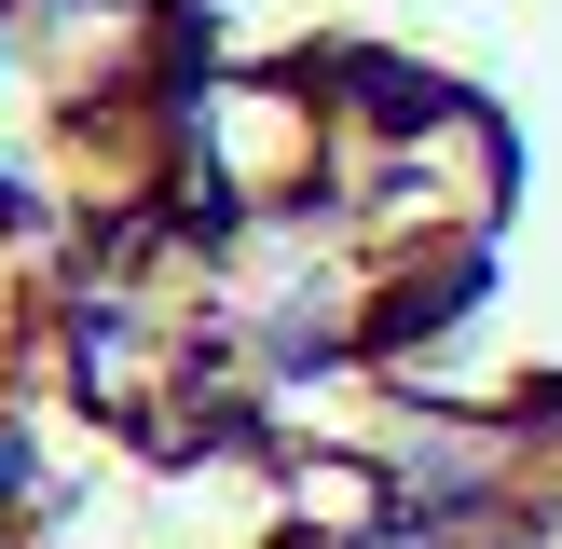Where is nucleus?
Masks as SVG:
<instances>
[{"label": "nucleus", "instance_id": "nucleus-1", "mask_svg": "<svg viewBox=\"0 0 562 549\" xmlns=\"http://www.w3.org/2000/svg\"><path fill=\"white\" fill-rule=\"evenodd\" d=\"M0 549H562V0H0Z\"/></svg>", "mask_w": 562, "mask_h": 549}]
</instances>
